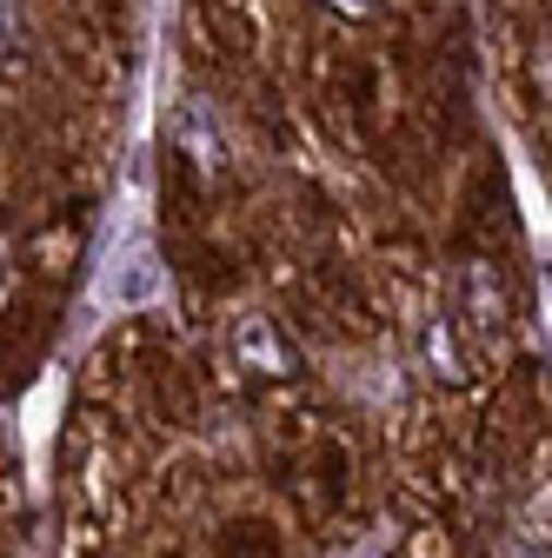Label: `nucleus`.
Listing matches in <instances>:
<instances>
[{
    "mask_svg": "<svg viewBox=\"0 0 552 558\" xmlns=\"http://www.w3.org/2000/svg\"><path fill=\"white\" fill-rule=\"evenodd\" d=\"M160 293V266H154V253L147 246H133V253H113L107 259V287H100V300H154Z\"/></svg>",
    "mask_w": 552,
    "mask_h": 558,
    "instance_id": "obj_1",
    "label": "nucleus"
},
{
    "mask_svg": "<svg viewBox=\"0 0 552 558\" xmlns=\"http://www.w3.org/2000/svg\"><path fill=\"white\" fill-rule=\"evenodd\" d=\"M173 133L193 147V160L200 167H220V154H227V140H220V126H214V113H206L200 100H187L180 113H173Z\"/></svg>",
    "mask_w": 552,
    "mask_h": 558,
    "instance_id": "obj_2",
    "label": "nucleus"
},
{
    "mask_svg": "<svg viewBox=\"0 0 552 558\" xmlns=\"http://www.w3.org/2000/svg\"><path fill=\"white\" fill-rule=\"evenodd\" d=\"M233 345H240V360H253V373H287V366H293V353H280V345H273L266 319H247V326L233 332Z\"/></svg>",
    "mask_w": 552,
    "mask_h": 558,
    "instance_id": "obj_3",
    "label": "nucleus"
},
{
    "mask_svg": "<svg viewBox=\"0 0 552 558\" xmlns=\"http://www.w3.org/2000/svg\"><path fill=\"white\" fill-rule=\"evenodd\" d=\"M500 558H552V545H532V538H513Z\"/></svg>",
    "mask_w": 552,
    "mask_h": 558,
    "instance_id": "obj_4",
    "label": "nucleus"
},
{
    "mask_svg": "<svg viewBox=\"0 0 552 558\" xmlns=\"http://www.w3.org/2000/svg\"><path fill=\"white\" fill-rule=\"evenodd\" d=\"M539 81L552 87V40H545V53H539Z\"/></svg>",
    "mask_w": 552,
    "mask_h": 558,
    "instance_id": "obj_5",
    "label": "nucleus"
},
{
    "mask_svg": "<svg viewBox=\"0 0 552 558\" xmlns=\"http://www.w3.org/2000/svg\"><path fill=\"white\" fill-rule=\"evenodd\" d=\"M333 8H347V14H367V8H373V0H333Z\"/></svg>",
    "mask_w": 552,
    "mask_h": 558,
    "instance_id": "obj_6",
    "label": "nucleus"
},
{
    "mask_svg": "<svg viewBox=\"0 0 552 558\" xmlns=\"http://www.w3.org/2000/svg\"><path fill=\"white\" fill-rule=\"evenodd\" d=\"M8 27H14V21H8V0H0V40H8Z\"/></svg>",
    "mask_w": 552,
    "mask_h": 558,
    "instance_id": "obj_7",
    "label": "nucleus"
},
{
    "mask_svg": "<svg viewBox=\"0 0 552 558\" xmlns=\"http://www.w3.org/2000/svg\"><path fill=\"white\" fill-rule=\"evenodd\" d=\"M0 279H8V259H0Z\"/></svg>",
    "mask_w": 552,
    "mask_h": 558,
    "instance_id": "obj_8",
    "label": "nucleus"
}]
</instances>
